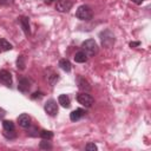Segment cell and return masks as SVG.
I'll use <instances>...</instances> for the list:
<instances>
[{"instance_id":"obj_27","label":"cell","mask_w":151,"mask_h":151,"mask_svg":"<svg viewBox=\"0 0 151 151\" xmlns=\"http://www.w3.org/2000/svg\"><path fill=\"white\" fill-rule=\"evenodd\" d=\"M131 1H132V2H134L136 5H142V4H143L145 0H131Z\"/></svg>"},{"instance_id":"obj_10","label":"cell","mask_w":151,"mask_h":151,"mask_svg":"<svg viewBox=\"0 0 151 151\" xmlns=\"http://www.w3.org/2000/svg\"><path fill=\"white\" fill-rule=\"evenodd\" d=\"M77 84H78V87L81 90V91H85V92H88L91 91V85L90 83L81 76H77Z\"/></svg>"},{"instance_id":"obj_4","label":"cell","mask_w":151,"mask_h":151,"mask_svg":"<svg viewBox=\"0 0 151 151\" xmlns=\"http://www.w3.org/2000/svg\"><path fill=\"white\" fill-rule=\"evenodd\" d=\"M77 101L79 104H81L83 106H85V107H91L93 101H94V99H93V97L91 94L84 92V93H79L77 96Z\"/></svg>"},{"instance_id":"obj_23","label":"cell","mask_w":151,"mask_h":151,"mask_svg":"<svg viewBox=\"0 0 151 151\" xmlns=\"http://www.w3.org/2000/svg\"><path fill=\"white\" fill-rule=\"evenodd\" d=\"M98 147H97V145L94 144V143H87L86 144V146H85V150H87V151H94V150H97Z\"/></svg>"},{"instance_id":"obj_26","label":"cell","mask_w":151,"mask_h":151,"mask_svg":"<svg viewBox=\"0 0 151 151\" xmlns=\"http://www.w3.org/2000/svg\"><path fill=\"white\" fill-rule=\"evenodd\" d=\"M139 45H140V42H139V41H133V42H130V46H131V47L139 46Z\"/></svg>"},{"instance_id":"obj_24","label":"cell","mask_w":151,"mask_h":151,"mask_svg":"<svg viewBox=\"0 0 151 151\" xmlns=\"http://www.w3.org/2000/svg\"><path fill=\"white\" fill-rule=\"evenodd\" d=\"M13 2H14V0H0V6H11V5H13Z\"/></svg>"},{"instance_id":"obj_15","label":"cell","mask_w":151,"mask_h":151,"mask_svg":"<svg viewBox=\"0 0 151 151\" xmlns=\"http://www.w3.org/2000/svg\"><path fill=\"white\" fill-rule=\"evenodd\" d=\"M12 48H13V46L9 41H7L4 38H0V52H6V51H9Z\"/></svg>"},{"instance_id":"obj_5","label":"cell","mask_w":151,"mask_h":151,"mask_svg":"<svg viewBox=\"0 0 151 151\" xmlns=\"http://www.w3.org/2000/svg\"><path fill=\"white\" fill-rule=\"evenodd\" d=\"M73 6L72 0H57L55 1V9L60 13L68 12Z\"/></svg>"},{"instance_id":"obj_16","label":"cell","mask_w":151,"mask_h":151,"mask_svg":"<svg viewBox=\"0 0 151 151\" xmlns=\"http://www.w3.org/2000/svg\"><path fill=\"white\" fill-rule=\"evenodd\" d=\"M74 61L76 63H79V64H83V63H86L87 61V55L83 52V51H79L74 54Z\"/></svg>"},{"instance_id":"obj_19","label":"cell","mask_w":151,"mask_h":151,"mask_svg":"<svg viewBox=\"0 0 151 151\" xmlns=\"http://www.w3.org/2000/svg\"><path fill=\"white\" fill-rule=\"evenodd\" d=\"M25 66H26V58H25V55H19L18 59H17V67L20 71H22V70H25Z\"/></svg>"},{"instance_id":"obj_3","label":"cell","mask_w":151,"mask_h":151,"mask_svg":"<svg viewBox=\"0 0 151 151\" xmlns=\"http://www.w3.org/2000/svg\"><path fill=\"white\" fill-rule=\"evenodd\" d=\"M76 17L80 20H91L93 17V12L90 6L87 5H81L77 8L76 11Z\"/></svg>"},{"instance_id":"obj_13","label":"cell","mask_w":151,"mask_h":151,"mask_svg":"<svg viewBox=\"0 0 151 151\" xmlns=\"http://www.w3.org/2000/svg\"><path fill=\"white\" fill-rule=\"evenodd\" d=\"M58 103H59L63 107H66V109L71 106L70 98H68V96H66V94H60V96L58 97Z\"/></svg>"},{"instance_id":"obj_14","label":"cell","mask_w":151,"mask_h":151,"mask_svg":"<svg viewBox=\"0 0 151 151\" xmlns=\"http://www.w3.org/2000/svg\"><path fill=\"white\" fill-rule=\"evenodd\" d=\"M58 65H59V67H60L63 71H65V72H70L71 68H72L70 60H67V59H65V58H64V59H60Z\"/></svg>"},{"instance_id":"obj_12","label":"cell","mask_w":151,"mask_h":151,"mask_svg":"<svg viewBox=\"0 0 151 151\" xmlns=\"http://www.w3.org/2000/svg\"><path fill=\"white\" fill-rule=\"evenodd\" d=\"M85 110H83V109H77V110H74V111H72L71 113H70V119L72 120V122H77V120H79V119H81L84 116H85Z\"/></svg>"},{"instance_id":"obj_17","label":"cell","mask_w":151,"mask_h":151,"mask_svg":"<svg viewBox=\"0 0 151 151\" xmlns=\"http://www.w3.org/2000/svg\"><path fill=\"white\" fill-rule=\"evenodd\" d=\"M2 127H4V131H6V132H9V131H14L15 130L14 123L12 120H4L2 122Z\"/></svg>"},{"instance_id":"obj_6","label":"cell","mask_w":151,"mask_h":151,"mask_svg":"<svg viewBox=\"0 0 151 151\" xmlns=\"http://www.w3.org/2000/svg\"><path fill=\"white\" fill-rule=\"evenodd\" d=\"M44 109H45V112H46L48 116H51V117H54V116H57V113H58V104H57V101L53 100V99L47 100V101L45 103Z\"/></svg>"},{"instance_id":"obj_20","label":"cell","mask_w":151,"mask_h":151,"mask_svg":"<svg viewBox=\"0 0 151 151\" xmlns=\"http://www.w3.org/2000/svg\"><path fill=\"white\" fill-rule=\"evenodd\" d=\"M39 136L42 138V139H46V140H51L53 138V132L52 131H47V130H41L39 132Z\"/></svg>"},{"instance_id":"obj_21","label":"cell","mask_w":151,"mask_h":151,"mask_svg":"<svg viewBox=\"0 0 151 151\" xmlns=\"http://www.w3.org/2000/svg\"><path fill=\"white\" fill-rule=\"evenodd\" d=\"M27 134L28 136H31V137H37L38 134H39V130H38V127L37 126H28L27 127Z\"/></svg>"},{"instance_id":"obj_25","label":"cell","mask_w":151,"mask_h":151,"mask_svg":"<svg viewBox=\"0 0 151 151\" xmlns=\"http://www.w3.org/2000/svg\"><path fill=\"white\" fill-rule=\"evenodd\" d=\"M40 97H42V93L41 92H34L32 94V99H37V98H40Z\"/></svg>"},{"instance_id":"obj_1","label":"cell","mask_w":151,"mask_h":151,"mask_svg":"<svg viewBox=\"0 0 151 151\" xmlns=\"http://www.w3.org/2000/svg\"><path fill=\"white\" fill-rule=\"evenodd\" d=\"M81 51L87 57H93L98 53V45L94 39H87L81 44Z\"/></svg>"},{"instance_id":"obj_9","label":"cell","mask_w":151,"mask_h":151,"mask_svg":"<svg viewBox=\"0 0 151 151\" xmlns=\"http://www.w3.org/2000/svg\"><path fill=\"white\" fill-rule=\"evenodd\" d=\"M20 25H21V28L25 33V35H31V28H29V18L28 17H25V15H21L18 18Z\"/></svg>"},{"instance_id":"obj_7","label":"cell","mask_w":151,"mask_h":151,"mask_svg":"<svg viewBox=\"0 0 151 151\" xmlns=\"http://www.w3.org/2000/svg\"><path fill=\"white\" fill-rule=\"evenodd\" d=\"M31 88V80L26 77H20L18 80V90L22 93H27Z\"/></svg>"},{"instance_id":"obj_18","label":"cell","mask_w":151,"mask_h":151,"mask_svg":"<svg viewBox=\"0 0 151 151\" xmlns=\"http://www.w3.org/2000/svg\"><path fill=\"white\" fill-rule=\"evenodd\" d=\"M46 79H47L48 84H50L51 86H53V85H54V84H57V81L59 80V74H58V73H55V72H52L50 76H47V77H46Z\"/></svg>"},{"instance_id":"obj_28","label":"cell","mask_w":151,"mask_h":151,"mask_svg":"<svg viewBox=\"0 0 151 151\" xmlns=\"http://www.w3.org/2000/svg\"><path fill=\"white\" fill-rule=\"evenodd\" d=\"M45 1V4H47V5H51L52 2H54V1H57V0H44Z\"/></svg>"},{"instance_id":"obj_22","label":"cell","mask_w":151,"mask_h":151,"mask_svg":"<svg viewBox=\"0 0 151 151\" xmlns=\"http://www.w3.org/2000/svg\"><path fill=\"white\" fill-rule=\"evenodd\" d=\"M39 149H41V150H50V149H52V145H51V143L48 140L42 139V142H40V144H39Z\"/></svg>"},{"instance_id":"obj_2","label":"cell","mask_w":151,"mask_h":151,"mask_svg":"<svg viewBox=\"0 0 151 151\" xmlns=\"http://www.w3.org/2000/svg\"><path fill=\"white\" fill-rule=\"evenodd\" d=\"M99 38H100L101 45H103L104 47H106V48H110V47L114 44V41H116L114 35H113V33H112L110 29H104V31H101V32L99 33Z\"/></svg>"},{"instance_id":"obj_11","label":"cell","mask_w":151,"mask_h":151,"mask_svg":"<svg viewBox=\"0 0 151 151\" xmlns=\"http://www.w3.org/2000/svg\"><path fill=\"white\" fill-rule=\"evenodd\" d=\"M18 123L21 127L24 129H27L29 125H31V117L27 114V113H21L19 117H18Z\"/></svg>"},{"instance_id":"obj_8","label":"cell","mask_w":151,"mask_h":151,"mask_svg":"<svg viewBox=\"0 0 151 151\" xmlns=\"http://www.w3.org/2000/svg\"><path fill=\"white\" fill-rule=\"evenodd\" d=\"M0 84L7 87L12 86V74L7 70H0Z\"/></svg>"}]
</instances>
